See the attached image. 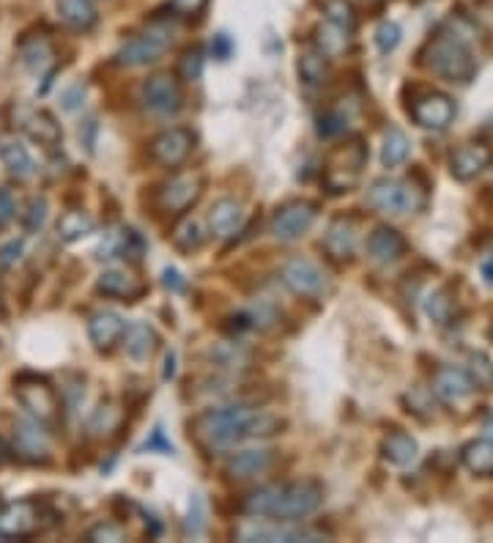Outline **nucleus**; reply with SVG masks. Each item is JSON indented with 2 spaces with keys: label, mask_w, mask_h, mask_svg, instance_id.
<instances>
[{
  "label": "nucleus",
  "mask_w": 493,
  "mask_h": 543,
  "mask_svg": "<svg viewBox=\"0 0 493 543\" xmlns=\"http://www.w3.org/2000/svg\"><path fill=\"white\" fill-rule=\"evenodd\" d=\"M285 417L252 409L247 404L209 409L195 420H189V431L203 448H234L239 442L272 440L285 431Z\"/></svg>",
  "instance_id": "nucleus-1"
},
{
  "label": "nucleus",
  "mask_w": 493,
  "mask_h": 543,
  "mask_svg": "<svg viewBox=\"0 0 493 543\" xmlns=\"http://www.w3.org/2000/svg\"><path fill=\"white\" fill-rule=\"evenodd\" d=\"M420 63L431 69L436 78L458 86L472 83L477 75V61L466 39L458 30H447V28H441L436 36L428 39V45L420 50Z\"/></svg>",
  "instance_id": "nucleus-2"
},
{
  "label": "nucleus",
  "mask_w": 493,
  "mask_h": 543,
  "mask_svg": "<svg viewBox=\"0 0 493 543\" xmlns=\"http://www.w3.org/2000/svg\"><path fill=\"white\" fill-rule=\"evenodd\" d=\"M370 160V149L365 137L354 135L349 137L346 143H340L334 146L326 160H324V170H321V181L329 195H343V193H351L359 178H362V170Z\"/></svg>",
  "instance_id": "nucleus-3"
},
{
  "label": "nucleus",
  "mask_w": 493,
  "mask_h": 543,
  "mask_svg": "<svg viewBox=\"0 0 493 543\" xmlns=\"http://www.w3.org/2000/svg\"><path fill=\"white\" fill-rule=\"evenodd\" d=\"M58 522V514L47 502L20 499L0 508V538H30L36 532H45Z\"/></svg>",
  "instance_id": "nucleus-4"
},
{
  "label": "nucleus",
  "mask_w": 493,
  "mask_h": 543,
  "mask_svg": "<svg viewBox=\"0 0 493 543\" xmlns=\"http://www.w3.org/2000/svg\"><path fill=\"white\" fill-rule=\"evenodd\" d=\"M170 42H173V28L157 22V25H151L145 33L124 42V47L116 53V63L127 66V69H140L148 63H157L165 55V50L170 47Z\"/></svg>",
  "instance_id": "nucleus-5"
},
{
  "label": "nucleus",
  "mask_w": 493,
  "mask_h": 543,
  "mask_svg": "<svg viewBox=\"0 0 493 543\" xmlns=\"http://www.w3.org/2000/svg\"><path fill=\"white\" fill-rule=\"evenodd\" d=\"M416 187L414 181L411 185H403V181H395V178H375L373 185L367 187V206L373 211H384V214H408V211H416L425 198L416 195ZM423 193V190H420Z\"/></svg>",
  "instance_id": "nucleus-6"
},
{
  "label": "nucleus",
  "mask_w": 493,
  "mask_h": 543,
  "mask_svg": "<svg viewBox=\"0 0 493 543\" xmlns=\"http://www.w3.org/2000/svg\"><path fill=\"white\" fill-rule=\"evenodd\" d=\"M14 395H17V401L28 409V415L39 423H53L61 412L58 392L50 387L47 379L36 376V374L14 376Z\"/></svg>",
  "instance_id": "nucleus-7"
},
{
  "label": "nucleus",
  "mask_w": 493,
  "mask_h": 543,
  "mask_svg": "<svg viewBox=\"0 0 493 543\" xmlns=\"http://www.w3.org/2000/svg\"><path fill=\"white\" fill-rule=\"evenodd\" d=\"M416 96L411 99L408 107V116L414 119L416 127H423V129H447L452 121H455V113H458V104H455L452 96L441 94V91H431V88H420V86H414Z\"/></svg>",
  "instance_id": "nucleus-8"
},
{
  "label": "nucleus",
  "mask_w": 493,
  "mask_h": 543,
  "mask_svg": "<svg viewBox=\"0 0 493 543\" xmlns=\"http://www.w3.org/2000/svg\"><path fill=\"white\" fill-rule=\"evenodd\" d=\"M321 502H324V486L313 478L280 483V499H277L275 519H283V522L305 519L321 508Z\"/></svg>",
  "instance_id": "nucleus-9"
},
{
  "label": "nucleus",
  "mask_w": 493,
  "mask_h": 543,
  "mask_svg": "<svg viewBox=\"0 0 493 543\" xmlns=\"http://www.w3.org/2000/svg\"><path fill=\"white\" fill-rule=\"evenodd\" d=\"M203 195V178L198 173H178L168 178L157 190V206L165 214H184L189 206H195Z\"/></svg>",
  "instance_id": "nucleus-10"
},
{
  "label": "nucleus",
  "mask_w": 493,
  "mask_h": 543,
  "mask_svg": "<svg viewBox=\"0 0 493 543\" xmlns=\"http://www.w3.org/2000/svg\"><path fill=\"white\" fill-rule=\"evenodd\" d=\"M195 132L186 127H170L165 132H160L154 140H151L148 154L157 165L162 168H178L181 162H186V157L193 154L195 149Z\"/></svg>",
  "instance_id": "nucleus-11"
},
{
  "label": "nucleus",
  "mask_w": 493,
  "mask_h": 543,
  "mask_svg": "<svg viewBox=\"0 0 493 543\" xmlns=\"http://www.w3.org/2000/svg\"><path fill=\"white\" fill-rule=\"evenodd\" d=\"M280 277H283V283L291 288V292L299 294V297L318 300V297H324L329 292V283H326L324 269L318 264L308 261V259H291V261H285L283 269H280Z\"/></svg>",
  "instance_id": "nucleus-12"
},
{
  "label": "nucleus",
  "mask_w": 493,
  "mask_h": 543,
  "mask_svg": "<svg viewBox=\"0 0 493 543\" xmlns=\"http://www.w3.org/2000/svg\"><path fill=\"white\" fill-rule=\"evenodd\" d=\"M12 453L30 464H45L53 456L50 437L39 420H17L12 428Z\"/></svg>",
  "instance_id": "nucleus-13"
},
{
  "label": "nucleus",
  "mask_w": 493,
  "mask_h": 543,
  "mask_svg": "<svg viewBox=\"0 0 493 543\" xmlns=\"http://www.w3.org/2000/svg\"><path fill=\"white\" fill-rule=\"evenodd\" d=\"M318 217V206L310 201H291L283 209H277L275 220H272V234L283 242H293L301 234H308L310 226Z\"/></svg>",
  "instance_id": "nucleus-14"
},
{
  "label": "nucleus",
  "mask_w": 493,
  "mask_h": 543,
  "mask_svg": "<svg viewBox=\"0 0 493 543\" xmlns=\"http://www.w3.org/2000/svg\"><path fill=\"white\" fill-rule=\"evenodd\" d=\"M143 102H145V111L154 113V116H176L181 111V88L176 83V78L170 75H154L148 78L143 86Z\"/></svg>",
  "instance_id": "nucleus-15"
},
{
  "label": "nucleus",
  "mask_w": 493,
  "mask_h": 543,
  "mask_svg": "<svg viewBox=\"0 0 493 543\" xmlns=\"http://www.w3.org/2000/svg\"><path fill=\"white\" fill-rule=\"evenodd\" d=\"M17 127L36 143H42L47 149H55L63 132L61 124L55 121L53 113L47 111H36V107H17Z\"/></svg>",
  "instance_id": "nucleus-16"
},
{
  "label": "nucleus",
  "mask_w": 493,
  "mask_h": 543,
  "mask_svg": "<svg viewBox=\"0 0 493 543\" xmlns=\"http://www.w3.org/2000/svg\"><path fill=\"white\" fill-rule=\"evenodd\" d=\"M493 162V152L482 143H464L449 154V173L458 181H472L477 178L488 165Z\"/></svg>",
  "instance_id": "nucleus-17"
},
{
  "label": "nucleus",
  "mask_w": 493,
  "mask_h": 543,
  "mask_svg": "<svg viewBox=\"0 0 493 543\" xmlns=\"http://www.w3.org/2000/svg\"><path fill=\"white\" fill-rule=\"evenodd\" d=\"M324 250L332 261H351L357 252V226L351 217H334L324 234Z\"/></svg>",
  "instance_id": "nucleus-18"
},
{
  "label": "nucleus",
  "mask_w": 493,
  "mask_h": 543,
  "mask_svg": "<svg viewBox=\"0 0 493 543\" xmlns=\"http://www.w3.org/2000/svg\"><path fill=\"white\" fill-rule=\"evenodd\" d=\"M275 450L269 448H250V450H239L231 458L225 461V475L236 478V481H250L263 475L267 469L275 464Z\"/></svg>",
  "instance_id": "nucleus-19"
},
{
  "label": "nucleus",
  "mask_w": 493,
  "mask_h": 543,
  "mask_svg": "<svg viewBox=\"0 0 493 543\" xmlns=\"http://www.w3.org/2000/svg\"><path fill=\"white\" fill-rule=\"evenodd\" d=\"M96 288H99V294L112 297V300H121V302H137L148 292L145 283H140L137 277H132L124 269H107V272H102L99 280H96Z\"/></svg>",
  "instance_id": "nucleus-20"
},
{
  "label": "nucleus",
  "mask_w": 493,
  "mask_h": 543,
  "mask_svg": "<svg viewBox=\"0 0 493 543\" xmlns=\"http://www.w3.org/2000/svg\"><path fill=\"white\" fill-rule=\"evenodd\" d=\"M408 250L403 234L392 226H378L370 236H367V252L370 259L378 264H392L398 261L403 252Z\"/></svg>",
  "instance_id": "nucleus-21"
},
{
  "label": "nucleus",
  "mask_w": 493,
  "mask_h": 543,
  "mask_svg": "<svg viewBox=\"0 0 493 543\" xmlns=\"http://www.w3.org/2000/svg\"><path fill=\"white\" fill-rule=\"evenodd\" d=\"M124 327H127V321L119 313L102 310V313H94L88 321V338L99 351H112L124 335Z\"/></svg>",
  "instance_id": "nucleus-22"
},
{
  "label": "nucleus",
  "mask_w": 493,
  "mask_h": 543,
  "mask_svg": "<svg viewBox=\"0 0 493 543\" xmlns=\"http://www.w3.org/2000/svg\"><path fill=\"white\" fill-rule=\"evenodd\" d=\"M477 387L472 384L469 374L461 371V368H439L436 376H433V392L436 398H441V401L447 404H458L464 401V398H469Z\"/></svg>",
  "instance_id": "nucleus-23"
},
{
  "label": "nucleus",
  "mask_w": 493,
  "mask_h": 543,
  "mask_svg": "<svg viewBox=\"0 0 493 543\" xmlns=\"http://www.w3.org/2000/svg\"><path fill=\"white\" fill-rule=\"evenodd\" d=\"M121 343H124V349H127V354L132 359H148L151 354L157 351V346H160V335H157L154 327H151V324L132 321V324H127V327H124Z\"/></svg>",
  "instance_id": "nucleus-24"
},
{
  "label": "nucleus",
  "mask_w": 493,
  "mask_h": 543,
  "mask_svg": "<svg viewBox=\"0 0 493 543\" xmlns=\"http://www.w3.org/2000/svg\"><path fill=\"white\" fill-rule=\"evenodd\" d=\"M236 535L242 540H321L324 532L318 530H288V527H277V524H244L236 530Z\"/></svg>",
  "instance_id": "nucleus-25"
},
{
  "label": "nucleus",
  "mask_w": 493,
  "mask_h": 543,
  "mask_svg": "<svg viewBox=\"0 0 493 543\" xmlns=\"http://www.w3.org/2000/svg\"><path fill=\"white\" fill-rule=\"evenodd\" d=\"M242 223H244V209H242V203L234 201V198L217 201V203L211 206V211H209V226H211V231H214L217 236H222V239L234 236V234L242 228Z\"/></svg>",
  "instance_id": "nucleus-26"
},
{
  "label": "nucleus",
  "mask_w": 493,
  "mask_h": 543,
  "mask_svg": "<svg viewBox=\"0 0 493 543\" xmlns=\"http://www.w3.org/2000/svg\"><path fill=\"white\" fill-rule=\"evenodd\" d=\"M378 450H382V456H384L390 464H395V466H408V464H414L416 453H420V445H416V440L411 437V433L395 428V431H390L387 437L382 440V448H378Z\"/></svg>",
  "instance_id": "nucleus-27"
},
{
  "label": "nucleus",
  "mask_w": 493,
  "mask_h": 543,
  "mask_svg": "<svg viewBox=\"0 0 493 543\" xmlns=\"http://www.w3.org/2000/svg\"><path fill=\"white\" fill-rule=\"evenodd\" d=\"M461 461L477 478H493V442L490 440H474L461 448Z\"/></svg>",
  "instance_id": "nucleus-28"
},
{
  "label": "nucleus",
  "mask_w": 493,
  "mask_h": 543,
  "mask_svg": "<svg viewBox=\"0 0 493 543\" xmlns=\"http://www.w3.org/2000/svg\"><path fill=\"white\" fill-rule=\"evenodd\" d=\"M58 14L71 30H91L99 20L94 0H58Z\"/></svg>",
  "instance_id": "nucleus-29"
},
{
  "label": "nucleus",
  "mask_w": 493,
  "mask_h": 543,
  "mask_svg": "<svg viewBox=\"0 0 493 543\" xmlns=\"http://www.w3.org/2000/svg\"><path fill=\"white\" fill-rule=\"evenodd\" d=\"M296 69H299V78L305 86H324L329 78V58L313 45V47L299 53Z\"/></svg>",
  "instance_id": "nucleus-30"
},
{
  "label": "nucleus",
  "mask_w": 493,
  "mask_h": 543,
  "mask_svg": "<svg viewBox=\"0 0 493 543\" xmlns=\"http://www.w3.org/2000/svg\"><path fill=\"white\" fill-rule=\"evenodd\" d=\"M96 223H94V217L88 211H80V209H74V211H66L61 220H58V239L61 242H80L86 239L88 234H94Z\"/></svg>",
  "instance_id": "nucleus-31"
},
{
  "label": "nucleus",
  "mask_w": 493,
  "mask_h": 543,
  "mask_svg": "<svg viewBox=\"0 0 493 543\" xmlns=\"http://www.w3.org/2000/svg\"><path fill=\"white\" fill-rule=\"evenodd\" d=\"M0 160H4V165L9 168L12 176L17 178H30L36 173V162L30 157V152L22 146L20 140H9L0 146Z\"/></svg>",
  "instance_id": "nucleus-32"
},
{
  "label": "nucleus",
  "mask_w": 493,
  "mask_h": 543,
  "mask_svg": "<svg viewBox=\"0 0 493 543\" xmlns=\"http://www.w3.org/2000/svg\"><path fill=\"white\" fill-rule=\"evenodd\" d=\"M349 42H351V30L340 28L334 22L326 20V25H321L316 30V47L326 55V58H334V55H343L349 50Z\"/></svg>",
  "instance_id": "nucleus-33"
},
{
  "label": "nucleus",
  "mask_w": 493,
  "mask_h": 543,
  "mask_svg": "<svg viewBox=\"0 0 493 543\" xmlns=\"http://www.w3.org/2000/svg\"><path fill=\"white\" fill-rule=\"evenodd\" d=\"M455 310H458V300H455V292H452V283H444L439 285L436 292L425 300V313L436 321V324H449Z\"/></svg>",
  "instance_id": "nucleus-34"
},
{
  "label": "nucleus",
  "mask_w": 493,
  "mask_h": 543,
  "mask_svg": "<svg viewBox=\"0 0 493 543\" xmlns=\"http://www.w3.org/2000/svg\"><path fill=\"white\" fill-rule=\"evenodd\" d=\"M121 423H124V412L116 407V404H102L94 415H91V420H88V431H91V437H110L112 431H119L121 428Z\"/></svg>",
  "instance_id": "nucleus-35"
},
{
  "label": "nucleus",
  "mask_w": 493,
  "mask_h": 543,
  "mask_svg": "<svg viewBox=\"0 0 493 543\" xmlns=\"http://www.w3.org/2000/svg\"><path fill=\"white\" fill-rule=\"evenodd\" d=\"M22 53V63L33 71H42L53 63V47L47 39H30V42H22L20 47Z\"/></svg>",
  "instance_id": "nucleus-36"
},
{
  "label": "nucleus",
  "mask_w": 493,
  "mask_h": 543,
  "mask_svg": "<svg viewBox=\"0 0 493 543\" xmlns=\"http://www.w3.org/2000/svg\"><path fill=\"white\" fill-rule=\"evenodd\" d=\"M209 357L217 362L219 368L236 371V368H244V366H247L250 351L242 349V346H236V343H222V346H211V349H209Z\"/></svg>",
  "instance_id": "nucleus-37"
},
{
  "label": "nucleus",
  "mask_w": 493,
  "mask_h": 543,
  "mask_svg": "<svg viewBox=\"0 0 493 543\" xmlns=\"http://www.w3.org/2000/svg\"><path fill=\"white\" fill-rule=\"evenodd\" d=\"M408 137L400 132V129H390L387 132V137H384V149H382V162L387 165V168H395V165H400V162H406V157H408Z\"/></svg>",
  "instance_id": "nucleus-38"
},
{
  "label": "nucleus",
  "mask_w": 493,
  "mask_h": 543,
  "mask_svg": "<svg viewBox=\"0 0 493 543\" xmlns=\"http://www.w3.org/2000/svg\"><path fill=\"white\" fill-rule=\"evenodd\" d=\"M469 379L480 390L493 387V362H490V357L485 351H474L469 357Z\"/></svg>",
  "instance_id": "nucleus-39"
},
{
  "label": "nucleus",
  "mask_w": 493,
  "mask_h": 543,
  "mask_svg": "<svg viewBox=\"0 0 493 543\" xmlns=\"http://www.w3.org/2000/svg\"><path fill=\"white\" fill-rule=\"evenodd\" d=\"M203 63H206L203 50H201V47H193V50H186V53L181 55V61H178V66H176V75H178L181 80H186V83H195V80H201V75H203Z\"/></svg>",
  "instance_id": "nucleus-40"
},
{
  "label": "nucleus",
  "mask_w": 493,
  "mask_h": 543,
  "mask_svg": "<svg viewBox=\"0 0 493 543\" xmlns=\"http://www.w3.org/2000/svg\"><path fill=\"white\" fill-rule=\"evenodd\" d=\"M173 242H176V247H178V250H184V252H193V250H198V247L203 244V228H201L195 220H184V223L176 228Z\"/></svg>",
  "instance_id": "nucleus-41"
},
{
  "label": "nucleus",
  "mask_w": 493,
  "mask_h": 543,
  "mask_svg": "<svg viewBox=\"0 0 493 543\" xmlns=\"http://www.w3.org/2000/svg\"><path fill=\"white\" fill-rule=\"evenodd\" d=\"M326 20L351 30V33L357 28V17H354V9H351L349 0H326Z\"/></svg>",
  "instance_id": "nucleus-42"
},
{
  "label": "nucleus",
  "mask_w": 493,
  "mask_h": 543,
  "mask_svg": "<svg viewBox=\"0 0 493 543\" xmlns=\"http://www.w3.org/2000/svg\"><path fill=\"white\" fill-rule=\"evenodd\" d=\"M431 404H433V395L425 392V390H411V392L403 395L406 412H408V415H416L420 420H428V417H431V412H433Z\"/></svg>",
  "instance_id": "nucleus-43"
},
{
  "label": "nucleus",
  "mask_w": 493,
  "mask_h": 543,
  "mask_svg": "<svg viewBox=\"0 0 493 543\" xmlns=\"http://www.w3.org/2000/svg\"><path fill=\"white\" fill-rule=\"evenodd\" d=\"M124 538H127V530L121 524H116V522H99L86 532V540H91V543H104V540L119 543Z\"/></svg>",
  "instance_id": "nucleus-44"
},
{
  "label": "nucleus",
  "mask_w": 493,
  "mask_h": 543,
  "mask_svg": "<svg viewBox=\"0 0 493 543\" xmlns=\"http://www.w3.org/2000/svg\"><path fill=\"white\" fill-rule=\"evenodd\" d=\"M119 236H121V256L129 259L132 264H140V261H143V252H145L143 236H140L135 228H124Z\"/></svg>",
  "instance_id": "nucleus-45"
},
{
  "label": "nucleus",
  "mask_w": 493,
  "mask_h": 543,
  "mask_svg": "<svg viewBox=\"0 0 493 543\" xmlns=\"http://www.w3.org/2000/svg\"><path fill=\"white\" fill-rule=\"evenodd\" d=\"M45 220H47V201H45V198H33V201L28 203V211L22 214L25 231H28V234L42 231Z\"/></svg>",
  "instance_id": "nucleus-46"
},
{
  "label": "nucleus",
  "mask_w": 493,
  "mask_h": 543,
  "mask_svg": "<svg viewBox=\"0 0 493 543\" xmlns=\"http://www.w3.org/2000/svg\"><path fill=\"white\" fill-rule=\"evenodd\" d=\"M375 45L382 53H392L400 45V25L398 22H382V25H378Z\"/></svg>",
  "instance_id": "nucleus-47"
},
{
  "label": "nucleus",
  "mask_w": 493,
  "mask_h": 543,
  "mask_svg": "<svg viewBox=\"0 0 493 543\" xmlns=\"http://www.w3.org/2000/svg\"><path fill=\"white\" fill-rule=\"evenodd\" d=\"M346 129V116L343 113H324L321 119H318V135L321 137H334V135H340Z\"/></svg>",
  "instance_id": "nucleus-48"
},
{
  "label": "nucleus",
  "mask_w": 493,
  "mask_h": 543,
  "mask_svg": "<svg viewBox=\"0 0 493 543\" xmlns=\"http://www.w3.org/2000/svg\"><path fill=\"white\" fill-rule=\"evenodd\" d=\"M143 450H145V453H173V445H170V440L165 437L162 428H154V431H151V437L145 440Z\"/></svg>",
  "instance_id": "nucleus-49"
},
{
  "label": "nucleus",
  "mask_w": 493,
  "mask_h": 543,
  "mask_svg": "<svg viewBox=\"0 0 493 543\" xmlns=\"http://www.w3.org/2000/svg\"><path fill=\"white\" fill-rule=\"evenodd\" d=\"M14 214H17L14 195L6 187H0V228H6L14 220Z\"/></svg>",
  "instance_id": "nucleus-50"
},
{
  "label": "nucleus",
  "mask_w": 493,
  "mask_h": 543,
  "mask_svg": "<svg viewBox=\"0 0 493 543\" xmlns=\"http://www.w3.org/2000/svg\"><path fill=\"white\" fill-rule=\"evenodd\" d=\"M203 499H201V494H195L193 497V502H189V522H186V527H189V532L193 535H198L201 530H203Z\"/></svg>",
  "instance_id": "nucleus-51"
},
{
  "label": "nucleus",
  "mask_w": 493,
  "mask_h": 543,
  "mask_svg": "<svg viewBox=\"0 0 493 543\" xmlns=\"http://www.w3.org/2000/svg\"><path fill=\"white\" fill-rule=\"evenodd\" d=\"M209 0H170V9L178 14V17H195L206 9Z\"/></svg>",
  "instance_id": "nucleus-52"
},
{
  "label": "nucleus",
  "mask_w": 493,
  "mask_h": 543,
  "mask_svg": "<svg viewBox=\"0 0 493 543\" xmlns=\"http://www.w3.org/2000/svg\"><path fill=\"white\" fill-rule=\"evenodd\" d=\"M20 256H22V242H20V239L4 244V247H0V269L14 267V264L20 261Z\"/></svg>",
  "instance_id": "nucleus-53"
},
{
  "label": "nucleus",
  "mask_w": 493,
  "mask_h": 543,
  "mask_svg": "<svg viewBox=\"0 0 493 543\" xmlns=\"http://www.w3.org/2000/svg\"><path fill=\"white\" fill-rule=\"evenodd\" d=\"M231 53H234L231 36H227V33H217L214 42H211V55H214L217 61H227V58H231Z\"/></svg>",
  "instance_id": "nucleus-54"
},
{
  "label": "nucleus",
  "mask_w": 493,
  "mask_h": 543,
  "mask_svg": "<svg viewBox=\"0 0 493 543\" xmlns=\"http://www.w3.org/2000/svg\"><path fill=\"white\" fill-rule=\"evenodd\" d=\"M474 17L493 30V0H474Z\"/></svg>",
  "instance_id": "nucleus-55"
},
{
  "label": "nucleus",
  "mask_w": 493,
  "mask_h": 543,
  "mask_svg": "<svg viewBox=\"0 0 493 543\" xmlns=\"http://www.w3.org/2000/svg\"><path fill=\"white\" fill-rule=\"evenodd\" d=\"M165 285L170 288V292H176V294H181V292H186V280L181 277V272L178 269H165Z\"/></svg>",
  "instance_id": "nucleus-56"
},
{
  "label": "nucleus",
  "mask_w": 493,
  "mask_h": 543,
  "mask_svg": "<svg viewBox=\"0 0 493 543\" xmlns=\"http://www.w3.org/2000/svg\"><path fill=\"white\" fill-rule=\"evenodd\" d=\"M173 376H176V354L168 351V354H165V371H162V379L170 382Z\"/></svg>",
  "instance_id": "nucleus-57"
},
{
  "label": "nucleus",
  "mask_w": 493,
  "mask_h": 543,
  "mask_svg": "<svg viewBox=\"0 0 493 543\" xmlns=\"http://www.w3.org/2000/svg\"><path fill=\"white\" fill-rule=\"evenodd\" d=\"M480 272H482L485 283H488V285H493V259H485V261L480 264Z\"/></svg>",
  "instance_id": "nucleus-58"
},
{
  "label": "nucleus",
  "mask_w": 493,
  "mask_h": 543,
  "mask_svg": "<svg viewBox=\"0 0 493 543\" xmlns=\"http://www.w3.org/2000/svg\"><path fill=\"white\" fill-rule=\"evenodd\" d=\"M480 201L488 203V209H490V214H493V187H485V190L480 193Z\"/></svg>",
  "instance_id": "nucleus-59"
},
{
  "label": "nucleus",
  "mask_w": 493,
  "mask_h": 543,
  "mask_svg": "<svg viewBox=\"0 0 493 543\" xmlns=\"http://www.w3.org/2000/svg\"><path fill=\"white\" fill-rule=\"evenodd\" d=\"M482 431H485V440H490V442H493V417L485 423V428H482Z\"/></svg>",
  "instance_id": "nucleus-60"
},
{
  "label": "nucleus",
  "mask_w": 493,
  "mask_h": 543,
  "mask_svg": "<svg viewBox=\"0 0 493 543\" xmlns=\"http://www.w3.org/2000/svg\"><path fill=\"white\" fill-rule=\"evenodd\" d=\"M0 316H4V300H0Z\"/></svg>",
  "instance_id": "nucleus-61"
}]
</instances>
